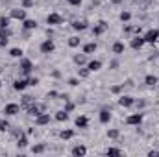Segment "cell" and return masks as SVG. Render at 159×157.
Listing matches in <instances>:
<instances>
[{
    "label": "cell",
    "mask_w": 159,
    "mask_h": 157,
    "mask_svg": "<svg viewBox=\"0 0 159 157\" xmlns=\"http://www.w3.org/2000/svg\"><path fill=\"white\" fill-rule=\"evenodd\" d=\"M72 109H74V104H72V102H67V104H65V111H67V113H70Z\"/></svg>",
    "instance_id": "40"
},
{
    "label": "cell",
    "mask_w": 159,
    "mask_h": 157,
    "mask_svg": "<svg viewBox=\"0 0 159 157\" xmlns=\"http://www.w3.org/2000/svg\"><path fill=\"white\" fill-rule=\"evenodd\" d=\"M129 46H131L133 50H141V48L144 46V37H133L131 43H129Z\"/></svg>",
    "instance_id": "12"
},
{
    "label": "cell",
    "mask_w": 159,
    "mask_h": 157,
    "mask_svg": "<svg viewBox=\"0 0 159 157\" xmlns=\"http://www.w3.org/2000/svg\"><path fill=\"white\" fill-rule=\"evenodd\" d=\"M59 137H61L63 141H69V139L74 137V131H72V129H63V131L59 133Z\"/></svg>",
    "instance_id": "27"
},
{
    "label": "cell",
    "mask_w": 159,
    "mask_h": 157,
    "mask_svg": "<svg viewBox=\"0 0 159 157\" xmlns=\"http://www.w3.org/2000/svg\"><path fill=\"white\" fill-rule=\"evenodd\" d=\"M135 104V98H131V96H120L119 98V105L122 107H131Z\"/></svg>",
    "instance_id": "11"
},
{
    "label": "cell",
    "mask_w": 159,
    "mask_h": 157,
    "mask_svg": "<svg viewBox=\"0 0 159 157\" xmlns=\"http://www.w3.org/2000/svg\"><path fill=\"white\" fill-rule=\"evenodd\" d=\"M32 104H34V100H32V96H30V94L22 96V105H32Z\"/></svg>",
    "instance_id": "35"
},
{
    "label": "cell",
    "mask_w": 159,
    "mask_h": 157,
    "mask_svg": "<svg viewBox=\"0 0 159 157\" xmlns=\"http://www.w3.org/2000/svg\"><path fill=\"white\" fill-rule=\"evenodd\" d=\"M26 87H28V81L26 79H15L13 81V89L15 91H24Z\"/></svg>",
    "instance_id": "18"
},
{
    "label": "cell",
    "mask_w": 159,
    "mask_h": 157,
    "mask_svg": "<svg viewBox=\"0 0 159 157\" xmlns=\"http://www.w3.org/2000/svg\"><path fill=\"white\" fill-rule=\"evenodd\" d=\"M56 120H57V122H65V120H69V113H67L65 109H63V111H57V113H56Z\"/></svg>",
    "instance_id": "28"
},
{
    "label": "cell",
    "mask_w": 159,
    "mask_h": 157,
    "mask_svg": "<svg viewBox=\"0 0 159 157\" xmlns=\"http://www.w3.org/2000/svg\"><path fill=\"white\" fill-rule=\"evenodd\" d=\"M107 137H109V139H119L120 131L119 129H109V131H107Z\"/></svg>",
    "instance_id": "33"
},
{
    "label": "cell",
    "mask_w": 159,
    "mask_h": 157,
    "mask_svg": "<svg viewBox=\"0 0 159 157\" xmlns=\"http://www.w3.org/2000/svg\"><path fill=\"white\" fill-rule=\"evenodd\" d=\"M0 87H2V79H0Z\"/></svg>",
    "instance_id": "49"
},
{
    "label": "cell",
    "mask_w": 159,
    "mask_h": 157,
    "mask_svg": "<svg viewBox=\"0 0 159 157\" xmlns=\"http://www.w3.org/2000/svg\"><path fill=\"white\" fill-rule=\"evenodd\" d=\"M80 43H81V39H80L78 35H72V37H69V41H67V44H69L70 48H76V46H80Z\"/></svg>",
    "instance_id": "24"
},
{
    "label": "cell",
    "mask_w": 159,
    "mask_h": 157,
    "mask_svg": "<svg viewBox=\"0 0 159 157\" xmlns=\"http://www.w3.org/2000/svg\"><path fill=\"white\" fill-rule=\"evenodd\" d=\"M11 126H9V122L7 120H0V131H7Z\"/></svg>",
    "instance_id": "36"
},
{
    "label": "cell",
    "mask_w": 159,
    "mask_h": 157,
    "mask_svg": "<svg viewBox=\"0 0 159 157\" xmlns=\"http://www.w3.org/2000/svg\"><path fill=\"white\" fill-rule=\"evenodd\" d=\"M9 56L15 57V59H20V57L24 56V52H22L20 48H11V50H9Z\"/></svg>",
    "instance_id": "26"
},
{
    "label": "cell",
    "mask_w": 159,
    "mask_h": 157,
    "mask_svg": "<svg viewBox=\"0 0 159 157\" xmlns=\"http://www.w3.org/2000/svg\"><path fill=\"white\" fill-rule=\"evenodd\" d=\"M111 50H113V54L120 56V54H124L126 44H124V43H120V41H115V43H113V46H111Z\"/></svg>",
    "instance_id": "13"
},
{
    "label": "cell",
    "mask_w": 159,
    "mask_h": 157,
    "mask_svg": "<svg viewBox=\"0 0 159 157\" xmlns=\"http://www.w3.org/2000/svg\"><path fill=\"white\" fill-rule=\"evenodd\" d=\"M72 28H74L76 32H83V30H87V22H85V20H74V22H72Z\"/></svg>",
    "instance_id": "22"
},
{
    "label": "cell",
    "mask_w": 159,
    "mask_h": 157,
    "mask_svg": "<svg viewBox=\"0 0 159 157\" xmlns=\"http://www.w3.org/2000/svg\"><path fill=\"white\" fill-rule=\"evenodd\" d=\"M98 120H100V124H109V120H111V111H109V109H102L100 115H98Z\"/></svg>",
    "instance_id": "10"
},
{
    "label": "cell",
    "mask_w": 159,
    "mask_h": 157,
    "mask_svg": "<svg viewBox=\"0 0 159 157\" xmlns=\"http://www.w3.org/2000/svg\"><path fill=\"white\" fill-rule=\"evenodd\" d=\"M39 50H41V54H52V52L56 50V44H54V41L52 39H46V41L41 43Z\"/></svg>",
    "instance_id": "1"
},
{
    "label": "cell",
    "mask_w": 159,
    "mask_h": 157,
    "mask_svg": "<svg viewBox=\"0 0 159 157\" xmlns=\"http://www.w3.org/2000/svg\"><path fill=\"white\" fill-rule=\"evenodd\" d=\"M74 63H76L78 67L85 65V63H87V54H76V56H74Z\"/></svg>",
    "instance_id": "23"
},
{
    "label": "cell",
    "mask_w": 159,
    "mask_h": 157,
    "mask_svg": "<svg viewBox=\"0 0 159 157\" xmlns=\"http://www.w3.org/2000/svg\"><path fill=\"white\" fill-rule=\"evenodd\" d=\"M34 6V0H22V7H32Z\"/></svg>",
    "instance_id": "41"
},
{
    "label": "cell",
    "mask_w": 159,
    "mask_h": 157,
    "mask_svg": "<svg viewBox=\"0 0 159 157\" xmlns=\"http://www.w3.org/2000/svg\"><path fill=\"white\" fill-rule=\"evenodd\" d=\"M52 76H54V78H59V76H61V72H59V70H52Z\"/></svg>",
    "instance_id": "45"
},
{
    "label": "cell",
    "mask_w": 159,
    "mask_h": 157,
    "mask_svg": "<svg viewBox=\"0 0 159 157\" xmlns=\"http://www.w3.org/2000/svg\"><path fill=\"white\" fill-rule=\"evenodd\" d=\"M85 154H87V148L83 144H78V146L72 148V155L74 157H81V155H85Z\"/></svg>",
    "instance_id": "16"
},
{
    "label": "cell",
    "mask_w": 159,
    "mask_h": 157,
    "mask_svg": "<svg viewBox=\"0 0 159 157\" xmlns=\"http://www.w3.org/2000/svg\"><path fill=\"white\" fill-rule=\"evenodd\" d=\"M50 113H41L35 117V126H46V124H50Z\"/></svg>",
    "instance_id": "8"
},
{
    "label": "cell",
    "mask_w": 159,
    "mask_h": 157,
    "mask_svg": "<svg viewBox=\"0 0 159 157\" xmlns=\"http://www.w3.org/2000/svg\"><path fill=\"white\" fill-rule=\"evenodd\" d=\"M32 69H34V63H32L30 59L20 57V70H22V74H30V72H32Z\"/></svg>",
    "instance_id": "7"
},
{
    "label": "cell",
    "mask_w": 159,
    "mask_h": 157,
    "mask_svg": "<svg viewBox=\"0 0 159 157\" xmlns=\"http://www.w3.org/2000/svg\"><path fill=\"white\" fill-rule=\"evenodd\" d=\"M96 48H98V44L96 43H87L85 46H83V54H93V52H96Z\"/></svg>",
    "instance_id": "21"
},
{
    "label": "cell",
    "mask_w": 159,
    "mask_h": 157,
    "mask_svg": "<svg viewBox=\"0 0 159 157\" xmlns=\"http://www.w3.org/2000/svg\"><path fill=\"white\" fill-rule=\"evenodd\" d=\"M9 35H11V32L7 28H0V39H9Z\"/></svg>",
    "instance_id": "32"
},
{
    "label": "cell",
    "mask_w": 159,
    "mask_h": 157,
    "mask_svg": "<svg viewBox=\"0 0 159 157\" xmlns=\"http://www.w3.org/2000/svg\"><path fill=\"white\" fill-rule=\"evenodd\" d=\"M17 146H19V148H26V146H28V137L20 133L19 139H17Z\"/></svg>",
    "instance_id": "25"
},
{
    "label": "cell",
    "mask_w": 159,
    "mask_h": 157,
    "mask_svg": "<svg viewBox=\"0 0 159 157\" xmlns=\"http://www.w3.org/2000/svg\"><path fill=\"white\" fill-rule=\"evenodd\" d=\"M41 109H43L41 105H37V104H32V105L28 107V115H30V117H37V115H41V113H43Z\"/></svg>",
    "instance_id": "17"
},
{
    "label": "cell",
    "mask_w": 159,
    "mask_h": 157,
    "mask_svg": "<svg viewBox=\"0 0 159 157\" xmlns=\"http://www.w3.org/2000/svg\"><path fill=\"white\" fill-rule=\"evenodd\" d=\"M44 150H46V144H35V146L32 148V152H34V154H43Z\"/></svg>",
    "instance_id": "29"
},
{
    "label": "cell",
    "mask_w": 159,
    "mask_h": 157,
    "mask_svg": "<svg viewBox=\"0 0 159 157\" xmlns=\"http://www.w3.org/2000/svg\"><path fill=\"white\" fill-rule=\"evenodd\" d=\"M119 19L122 20V22H128V20L131 19V13H129V11H122V13L119 15Z\"/></svg>",
    "instance_id": "30"
},
{
    "label": "cell",
    "mask_w": 159,
    "mask_h": 157,
    "mask_svg": "<svg viewBox=\"0 0 159 157\" xmlns=\"http://www.w3.org/2000/svg\"><path fill=\"white\" fill-rule=\"evenodd\" d=\"M69 85H70V87H78V85H80V79L78 78H70V79H69Z\"/></svg>",
    "instance_id": "39"
},
{
    "label": "cell",
    "mask_w": 159,
    "mask_h": 157,
    "mask_svg": "<svg viewBox=\"0 0 159 157\" xmlns=\"http://www.w3.org/2000/svg\"><path fill=\"white\" fill-rule=\"evenodd\" d=\"M144 83L148 85V87H156L159 83L157 76H154V74H148V76H144Z\"/></svg>",
    "instance_id": "19"
},
{
    "label": "cell",
    "mask_w": 159,
    "mask_h": 157,
    "mask_svg": "<svg viewBox=\"0 0 159 157\" xmlns=\"http://www.w3.org/2000/svg\"><path fill=\"white\" fill-rule=\"evenodd\" d=\"M122 2H124V0H111V4H113V6H120Z\"/></svg>",
    "instance_id": "46"
},
{
    "label": "cell",
    "mask_w": 159,
    "mask_h": 157,
    "mask_svg": "<svg viewBox=\"0 0 159 157\" xmlns=\"http://www.w3.org/2000/svg\"><path fill=\"white\" fill-rule=\"evenodd\" d=\"M89 74H91V70H89V69H81V67L78 69V76H80V78H89Z\"/></svg>",
    "instance_id": "31"
},
{
    "label": "cell",
    "mask_w": 159,
    "mask_h": 157,
    "mask_svg": "<svg viewBox=\"0 0 159 157\" xmlns=\"http://www.w3.org/2000/svg\"><path fill=\"white\" fill-rule=\"evenodd\" d=\"M37 83H39V79H37V78H32V79H28V85H34V87H35Z\"/></svg>",
    "instance_id": "43"
},
{
    "label": "cell",
    "mask_w": 159,
    "mask_h": 157,
    "mask_svg": "<svg viewBox=\"0 0 159 157\" xmlns=\"http://www.w3.org/2000/svg\"><path fill=\"white\" fill-rule=\"evenodd\" d=\"M7 41H9V39H0V46H6V44H7Z\"/></svg>",
    "instance_id": "48"
},
{
    "label": "cell",
    "mask_w": 159,
    "mask_h": 157,
    "mask_svg": "<svg viewBox=\"0 0 159 157\" xmlns=\"http://www.w3.org/2000/svg\"><path fill=\"white\" fill-rule=\"evenodd\" d=\"M109 67H111V69H117V67H119V63H117V61H111V63H109Z\"/></svg>",
    "instance_id": "47"
},
{
    "label": "cell",
    "mask_w": 159,
    "mask_h": 157,
    "mask_svg": "<svg viewBox=\"0 0 159 157\" xmlns=\"http://www.w3.org/2000/svg\"><path fill=\"white\" fill-rule=\"evenodd\" d=\"M107 30V22H98V24H94V28H93V35H102L104 32Z\"/></svg>",
    "instance_id": "9"
},
{
    "label": "cell",
    "mask_w": 159,
    "mask_h": 157,
    "mask_svg": "<svg viewBox=\"0 0 159 157\" xmlns=\"http://www.w3.org/2000/svg\"><path fill=\"white\" fill-rule=\"evenodd\" d=\"M9 19L24 20V19H26V11H24V7H13V9L9 11Z\"/></svg>",
    "instance_id": "2"
},
{
    "label": "cell",
    "mask_w": 159,
    "mask_h": 157,
    "mask_svg": "<svg viewBox=\"0 0 159 157\" xmlns=\"http://www.w3.org/2000/svg\"><path fill=\"white\" fill-rule=\"evenodd\" d=\"M63 22V17L59 15V13H50L48 17H46V24H50V26H57V24H61Z\"/></svg>",
    "instance_id": "5"
},
{
    "label": "cell",
    "mask_w": 159,
    "mask_h": 157,
    "mask_svg": "<svg viewBox=\"0 0 159 157\" xmlns=\"http://www.w3.org/2000/svg\"><path fill=\"white\" fill-rule=\"evenodd\" d=\"M157 41H159V30H148V32L144 34V43L154 44V43H157Z\"/></svg>",
    "instance_id": "4"
},
{
    "label": "cell",
    "mask_w": 159,
    "mask_h": 157,
    "mask_svg": "<svg viewBox=\"0 0 159 157\" xmlns=\"http://www.w3.org/2000/svg\"><path fill=\"white\" fill-rule=\"evenodd\" d=\"M22 26H24V30H35L37 28V22L32 20V19H24L22 20Z\"/></svg>",
    "instance_id": "20"
},
{
    "label": "cell",
    "mask_w": 159,
    "mask_h": 157,
    "mask_svg": "<svg viewBox=\"0 0 159 157\" xmlns=\"http://www.w3.org/2000/svg\"><path fill=\"white\" fill-rule=\"evenodd\" d=\"M69 4H70V6H80L81 0H69Z\"/></svg>",
    "instance_id": "44"
},
{
    "label": "cell",
    "mask_w": 159,
    "mask_h": 157,
    "mask_svg": "<svg viewBox=\"0 0 159 157\" xmlns=\"http://www.w3.org/2000/svg\"><path fill=\"white\" fill-rule=\"evenodd\" d=\"M9 26V17H0V28H7Z\"/></svg>",
    "instance_id": "37"
},
{
    "label": "cell",
    "mask_w": 159,
    "mask_h": 157,
    "mask_svg": "<svg viewBox=\"0 0 159 157\" xmlns=\"http://www.w3.org/2000/svg\"><path fill=\"white\" fill-rule=\"evenodd\" d=\"M0 72H2V69H0Z\"/></svg>",
    "instance_id": "50"
},
{
    "label": "cell",
    "mask_w": 159,
    "mask_h": 157,
    "mask_svg": "<svg viewBox=\"0 0 159 157\" xmlns=\"http://www.w3.org/2000/svg\"><path fill=\"white\" fill-rule=\"evenodd\" d=\"M4 113H6V117H15V115L20 113V105L19 104H6Z\"/></svg>",
    "instance_id": "3"
},
{
    "label": "cell",
    "mask_w": 159,
    "mask_h": 157,
    "mask_svg": "<svg viewBox=\"0 0 159 157\" xmlns=\"http://www.w3.org/2000/svg\"><path fill=\"white\" fill-rule=\"evenodd\" d=\"M87 69H89L91 72H96V70L102 69V61H100V59H93V61L87 63Z\"/></svg>",
    "instance_id": "14"
},
{
    "label": "cell",
    "mask_w": 159,
    "mask_h": 157,
    "mask_svg": "<svg viewBox=\"0 0 159 157\" xmlns=\"http://www.w3.org/2000/svg\"><path fill=\"white\" fill-rule=\"evenodd\" d=\"M141 122H143V113H133V115H129V117L126 118L128 126H139Z\"/></svg>",
    "instance_id": "6"
},
{
    "label": "cell",
    "mask_w": 159,
    "mask_h": 157,
    "mask_svg": "<svg viewBox=\"0 0 159 157\" xmlns=\"http://www.w3.org/2000/svg\"><path fill=\"white\" fill-rule=\"evenodd\" d=\"M57 91H48V98H57Z\"/></svg>",
    "instance_id": "42"
},
{
    "label": "cell",
    "mask_w": 159,
    "mask_h": 157,
    "mask_svg": "<svg viewBox=\"0 0 159 157\" xmlns=\"http://www.w3.org/2000/svg\"><path fill=\"white\" fill-rule=\"evenodd\" d=\"M106 154H107V155H120L122 152H120L119 148H107V150H106Z\"/></svg>",
    "instance_id": "34"
},
{
    "label": "cell",
    "mask_w": 159,
    "mask_h": 157,
    "mask_svg": "<svg viewBox=\"0 0 159 157\" xmlns=\"http://www.w3.org/2000/svg\"><path fill=\"white\" fill-rule=\"evenodd\" d=\"M74 124H76V128H81V129H85V128L89 126V118L81 115V117H78L76 120H74Z\"/></svg>",
    "instance_id": "15"
},
{
    "label": "cell",
    "mask_w": 159,
    "mask_h": 157,
    "mask_svg": "<svg viewBox=\"0 0 159 157\" xmlns=\"http://www.w3.org/2000/svg\"><path fill=\"white\" fill-rule=\"evenodd\" d=\"M122 89H124V85H113V87H111V92H113V94H119Z\"/></svg>",
    "instance_id": "38"
}]
</instances>
